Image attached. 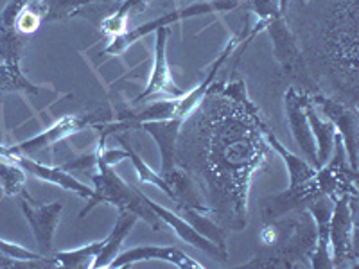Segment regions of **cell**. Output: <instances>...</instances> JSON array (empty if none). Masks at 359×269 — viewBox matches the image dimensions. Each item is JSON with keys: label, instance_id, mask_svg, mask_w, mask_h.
Returning a JSON list of instances; mask_svg holds the SVG:
<instances>
[{"label": "cell", "instance_id": "6da1fadb", "mask_svg": "<svg viewBox=\"0 0 359 269\" xmlns=\"http://www.w3.org/2000/svg\"><path fill=\"white\" fill-rule=\"evenodd\" d=\"M95 165H97V174L94 176L95 196L94 200H90L88 205L83 208L81 217H85L95 205L110 203L114 205V207H117L118 212H124V210H126V212H133L135 216L144 217L146 223L151 224L153 230L162 228V221L156 217V214L149 208V205L144 201V192L128 185L126 181L115 172L114 165L102 162L97 156H95Z\"/></svg>", "mask_w": 359, "mask_h": 269}, {"label": "cell", "instance_id": "7a4b0ae2", "mask_svg": "<svg viewBox=\"0 0 359 269\" xmlns=\"http://www.w3.org/2000/svg\"><path fill=\"white\" fill-rule=\"evenodd\" d=\"M236 8V2H230V0H219V2H205V4H192L189 8L180 9V11H172L168 13V15H163V17L156 18V20L146 22V24L139 25V27L131 29V31H124L123 34H118V36L114 38V41L110 43L102 56H107V54H121L124 49H128L130 45H133L135 41L140 40L142 36L149 33H155L156 29L168 27L169 24H176L180 20H185V18H192V17H200V15H208V13L214 11H229V9Z\"/></svg>", "mask_w": 359, "mask_h": 269}, {"label": "cell", "instance_id": "3957f363", "mask_svg": "<svg viewBox=\"0 0 359 269\" xmlns=\"http://www.w3.org/2000/svg\"><path fill=\"white\" fill-rule=\"evenodd\" d=\"M354 217L355 194L341 192L332 207L329 242L332 244V268H341L348 258H354Z\"/></svg>", "mask_w": 359, "mask_h": 269}, {"label": "cell", "instance_id": "277c9868", "mask_svg": "<svg viewBox=\"0 0 359 269\" xmlns=\"http://www.w3.org/2000/svg\"><path fill=\"white\" fill-rule=\"evenodd\" d=\"M25 200L22 201V210L25 214V219L31 224L33 235L36 239L38 253L43 257H53L54 255V233H56L57 224H60V214L63 210V205L54 201L47 205H36L27 192H22Z\"/></svg>", "mask_w": 359, "mask_h": 269}, {"label": "cell", "instance_id": "5b68a950", "mask_svg": "<svg viewBox=\"0 0 359 269\" xmlns=\"http://www.w3.org/2000/svg\"><path fill=\"white\" fill-rule=\"evenodd\" d=\"M144 261H163L180 269L205 268L203 264H200L198 261L189 257L187 253H184L178 248H172V246H137V248H130L126 251L118 253L117 257L110 262L108 268H128V265Z\"/></svg>", "mask_w": 359, "mask_h": 269}, {"label": "cell", "instance_id": "8992f818", "mask_svg": "<svg viewBox=\"0 0 359 269\" xmlns=\"http://www.w3.org/2000/svg\"><path fill=\"white\" fill-rule=\"evenodd\" d=\"M309 97L304 94H298L294 88H290L286 94V113L290 118L291 133L293 139L297 140L298 147L302 149L304 155L311 160L314 169H320L318 156H316V144H314L313 133H311L309 120H307L306 104Z\"/></svg>", "mask_w": 359, "mask_h": 269}, {"label": "cell", "instance_id": "52a82bcc", "mask_svg": "<svg viewBox=\"0 0 359 269\" xmlns=\"http://www.w3.org/2000/svg\"><path fill=\"white\" fill-rule=\"evenodd\" d=\"M168 36V27L156 29L155 31V65H153L151 78H149V83H147V86L144 88L142 94L135 99V102L146 101V99H151L155 97V95H171V97L184 95L171 83V72H169L168 67V57H165Z\"/></svg>", "mask_w": 359, "mask_h": 269}, {"label": "cell", "instance_id": "ba28073f", "mask_svg": "<svg viewBox=\"0 0 359 269\" xmlns=\"http://www.w3.org/2000/svg\"><path fill=\"white\" fill-rule=\"evenodd\" d=\"M90 115H69V117H63L62 120H57L54 126H50L49 130L43 131V133L36 134L33 139L25 140V142L17 144V146L9 147V153L17 156H31L34 153H40L47 147L54 146L57 140L67 139L69 134L76 133V131L83 130L85 126H88Z\"/></svg>", "mask_w": 359, "mask_h": 269}, {"label": "cell", "instance_id": "9c48e42d", "mask_svg": "<svg viewBox=\"0 0 359 269\" xmlns=\"http://www.w3.org/2000/svg\"><path fill=\"white\" fill-rule=\"evenodd\" d=\"M311 102L320 104L327 118L334 124L336 131H338V134L345 142L343 146L347 147L352 169L355 171V162H358V153H355V146H358V118H355V113L343 106V104H339V102L320 97V95H314Z\"/></svg>", "mask_w": 359, "mask_h": 269}, {"label": "cell", "instance_id": "30bf717a", "mask_svg": "<svg viewBox=\"0 0 359 269\" xmlns=\"http://www.w3.org/2000/svg\"><path fill=\"white\" fill-rule=\"evenodd\" d=\"M144 201L149 205V208L156 214V217H158L163 224H168V226H171V228L175 230V233L182 239V241L194 246V248L201 249V251L208 253V255H212V257L219 258V261H226V257H229L226 251H223L219 246L214 244L212 241H208L207 237L201 235L200 232H196V230L192 228L191 224H189L184 217H180L178 214L171 212V210H168V208L160 207V205H156L155 201H151L147 196H144Z\"/></svg>", "mask_w": 359, "mask_h": 269}, {"label": "cell", "instance_id": "8fae6325", "mask_svg": "<svg viewBox=\"0 0 359 269\" xmlns=\"http://www.w3.org/2000/svg\"><path fill=\"white\" fill-rule=\"evenodd\" d=\"M15 160L20 163V167L24 171H27L29 174L36 176L38 179H43L47 184H54L57 187L65 188V191L74 192L81 196L83 200H94L95 192L94 188L86 187L85 184H81L79 179L74 178L72 174L67 172V169L63 167H49V165H43V163L36 162V160L29 158V156H17L15 155Z\"/></svg>", "mask_w": 359, "mask_h": 269}, {"label": "cell", "instance_id": "7c38bea8", "mask_svg": "<svg viewBox=\"0 0 359 269\" xmlns=\"http://www.w3.org/2000/svg\"><path fill=\"white\" fill-rule=\"evenodd\" d=\"M182 118H168V120H149V123L139 124V130H146L156 140L160 147V155H162V169H160V176L163 179H168L172 172L176 171L175 167V142L176 137L180 133V126H182Z\"/></svg>", "mask_w": 359, "mask_h": 269}, {"label": "cell", "instance_id": "4fadbf2b", "mask_svg": "<svg viewBox=\"0 0 359 269\" xmlns=\"http://www.w3.org/2000/svg\"><path fill=\"white\" fill-rule=\"evenodd\" d=\"M309 212L316 219V249H314L313 268L329 269L332 268L331 258V242H329V230H331V216H332V203L325 198H314L309 205Z\"/></svg>", "mask_w": 359, "mask_h": 269}, {"label": "cell", "instance_id": "5bb4252c", "mask_svg": "<svg viewBox=\"0 0 359 269\" xmlns=\"http://www.w3.org/2000/svg\"><path fill=\"white\" fill-rule=\"evenodd\" d=\"M137 219H139V216H135L133 212H126V210H124V212H118V219L117 223H115V228L111 230V233L107 239H102V248L101 251H99L97 257H95L92 268L101 269L110 265V262L118 255V249L123 246L124 239L130 235L131 228L135 226Z\"/></svg>", "mask_w": 359, "mask_h": 269}, {"label": "cell", "instance_id": "9a60e30c", "mask_svg": "<svg viewBox=\"0 0 359 269\" xmlns=\"http://www.w3.org/2000/svg\"><path fill=\"white\" fill-rule=\"evenodd\" d=\"M306 113H307V120H309V127H311V133H313V139H316V142H318V146H316L318 165L320 167H323V165L329 162V158H331L332 147H334V137L338 131H336L334 124H332L331 120H325V123H323L322 118L316 115L311 99L306 104Z\"/></svg>", "mask_w": 359, "mask_h": 269}, {"label": "cell", "instance_id": "2e32d148", "mask_svg": "<svg viewBox=\"0 0 359 269\" xmlns=\"http://www.w3.org/2000/svg\"><path fill=\"white\" fill-rule=\"evenodd\" d=\"M90 2H99V0H34V2H29V6L36 9L41 22H54L72 17L79 8Z\"/></svg>", "mask_w": 359, "mask_h": 269}, {"label": "cell", "instance_id": "e0dca14e", "mask_svg": "<svg viewBox=\"0 0 359 269\" xmlns=\"http://www.w3.org/2000/svg\"><path fill=\"white\" fill-rule=\"evenodd\" d=\"M180 217H184L192 228L200 232L201 235L207 237L208 241H212L214 244L219 246L223 251H226V232L223 228H219L216 223H212L210 219H207L205 216H201V210L196 208H191L187 205H180Z\"/></svg>", "mask_w": 359, "mask_h": 269}, {"label": "cell", "instance_id": "ac0fdd59", "mask_svg": "<svg viewBox=\"0 0 359 269\" xmlns=\"http://www.w3.org/2000/svg\"><path fill=\"white\" fill-rule=\"evenodd\" d=\"M102 248V241L90 242V244L83 246L78 249H67V251H54V261L57 262V265L62 268H72V269H85L92 268L95 257L99 255Z\"/></svg>", "mask_w": 359, "mask_h": 269}, {"label": "cell", "instance_id": "d6986e66", "mask_svg": "<svg viewBox=\"0 0 359 269\" xmlns=\"http://www.w3.org/2000/svg\"><path fill=\"white\" fill-rule=\"evenodd\" d=\"M25 172L20 163L15 160V155L0 156V187L8 196L22 194L25 191Z\"/></svg>", "mask_w": 359, "mask_h": 269}, {"label": "cell", "instance_id": "ffe728a7", "mask_svg": "<svg viewBox=\"0 0 359 269\" xmlns=\"http://www.w3.org/2000/svg\"><path fill=\"white\" fill-rule=\"evenodd\" d=\"M0 92H38L36 86L22 76L17 56H11L0 65Z\"/></svg>", "mask_w": 359, "mask_h": 269}, {"label": "cell", "instance_id": "44dd1931", "mask_svg": "<svg viewBox=\"0 0 359 269\" xmlns=\"http://www.w3.org/2000/svg\"><path fill=\"white\" fill-rule=\"evenodd\" d=\"M118 142L123 144V149H124V151H126L128 158H130L131 162H133L135 171H137V174H139L140 181H142V184L155 185V187H158L160 191L165 192V194H168V196L171 198V200L176 201L175 192H172V188L169 187L168 181H165V179H163L162 176L158 174V172H153L151 169H149V165H147V163L144 162L142 158H140V155H137V153L133 151V147H131L130 144L126 142V140H124V139H118Z\"/></svg>", "mask_w": 359, "mask_h": 269}, {"label": "cell", "instance_id": "7402d4cb", "mask_svg": "<svg viewBox=\"0 0 359 269\" xmlns=\"http://www.w3.org/2000/svg\"><path fill=\"white\" fill-rule=\"evenodd\" d=\"M29 2L31 0H9L4 11L0 13V31H9L15 27L18 15L22 13V9L27 8Z\"/></svg>", "mask_w": 359, "mask_h": 269}, {"label": "cell", "instance_id": "603a6c76", "mask_svg": "<svg viewBox=\"0 0 359 269\" xmlns=\"http://www.w3.org/2000/svg\"><path fill=\"white\" fill-rule=\"evenodd\" d=\"M41 24V18L38 15L36 9H33L31 6L22 9V13L18 15L17 22H15V29H18L20 33L29 34V33H34Z\"/></svg>", "mask_w": 359, "mask_h": 269}]
</instances>
